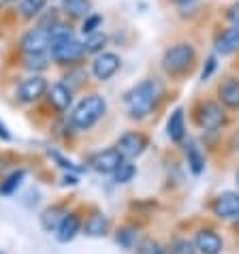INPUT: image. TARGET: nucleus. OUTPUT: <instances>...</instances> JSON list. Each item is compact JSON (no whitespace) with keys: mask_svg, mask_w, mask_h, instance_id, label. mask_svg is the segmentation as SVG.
<instances>
[{"mask_svg":"<svg viewBox=\"0 0 239 254\" xmlns=\"http://www.w3.org/2000/svg\"><path fill=\"white\" fill-rule=\"evenodd\" d=\"M163 94V88L156 79H145L137 83L132 90H128L124 96V105L130 118L141 120L147 114H152V109L158 105V98Z\"/></svg>","mask_w":239,"mask_h":254,"instance_id":"f257e3e1","label":"nucleus"},{"mask_svg":"<svg viewBox=\"0 0 239 254\" xmlns=\"http://www.w3.org/2000/svg\"><path fill=\"white\" fill-rule=\"evenodd\" d=\"M105 111H107V103H105V98L98 96V94H90L73 109L71 124L75 126L77 130H88L105 116Z\"/></svg>","mask_w":239,"mask_h":254,"instance_id":"f03ea898","label":"nucleus"},{"mask_svg":"<svg viewBox=\"0 0 239 254\" xmlns=\"http://www.w3.org/2000/svg\"><path fill=\"white\" fill-rule=\"evenodd\" d=\"M196 52L190 43H175L163 56V68L171 75H181L186 70H190Z\"/></svg>","mask_w":239,"mask_h":254,"instance_id":"7ed1b4c3","label":"nucleus"},{"mask_svg":"<svg viewBox=\"0 0 239 254\" xmlns=\"http://www.w3.org/2000/svg\"><path fill=\"white\" fill-rule=\"evenodd\" d=\"M49 54H52V60L58 62V64H73L81 58L83 54V43H79L75 37L73 39H66V41H60V43H54L49 47Z\"/></svg>","mask_w":239,"mask_h":254,"instance_id":"20e7f679","label":"nucleus"},{"mask_svg":"<svg viewBox=\"0 0 239 254\" xmlns=\"http://www.w3.org/2000/svg\"><path fill=\"white\" fill-rule=\"evenodd\" d=\"M196 120H199V126H201L203 130L214 132V130H218V128H220V126L224 124L227 116H224V109H222L218 103L207 101V103H203L201 107H199Z\"/></svg>","mask_w":239,"mask_h":254,"instance_id":"39448f33","label":"nucleus"},{"mask_svg":"<svg viewBox=\"0 0 239 254\" xmlns=\"http://www.w3.org/2000/svg\"><path fill=\"white\" fill-rule=\"evenodd\" d=\"M19 47H22L24 54H43L49 47V28L45 26L30 28L19 41Z\"/></svg>","mask_w":239,"mask_h":254,"instance_id":"423d86ee","label":"nucleus"},{"mask_svg":"<svg viewBox=\"0 0 239 254\" xmlns=\"http://www.w3.org/2000/svg\"><path fill=\"white\" fill-rule=\"evenodd\" d=\"M120 64H122V60H120L118 54L101 52L92 62V75L96 77L98 81H107L118 73Z\"/></svg>","mask_w":239,"mask_h":254,"instance_id":"0eeeda50","label":"nucleus"},{"mask_svg":"<svg viewBox=\"0 0 239 254\" xmlns=\"http://www.w3.org/2000/svg\"><path fill=\"white\" fill-rule=\"evenodd\" d=\"M122 162H124V156L118 152V147H114V150H101V152L92 154L88 165L98 173H114Z\"/></svg>","mask_w":239,"mask_h":254,"instance_id":"6e6552de","label":"nucleus"},{"mask_svg":"<svg viewBox=\"0 0 239 254\" xmlns=\"http://www.w3.org/2000/svg\"><path fill=\"white\" fill-rule=\"evenodd\" d=\"M214 214L218 218H224V220H233L239 218V192L233 190H227V192H220L214 199Z\"/></svg>","mask_w":239,"mask_h":254,"instance_id":"1a4fd4ad","label":"nucleus"},{"mask_svg":"<svg viewBox=\"0 0 239 254\" xmlns=\"http://www.w3.org/2000/svg\"><path fill=\"white\" fill-rule=\"evenodd\" d=\"M118 152L124 156V160H130V158H137L141 156L147 147V139L139 132H124L118 141Z\"/></svg>","mask_w":239,"mask_h":254,"instance_id":"9d476101","label":"nucleus"},{"mask_svg":"<svg viewBox=\"0 0 239 254\" xmlns=\"http://www.w3.org/2000/svg\"><path fill=\"white\" fill-rule=\"evenodd\" d=\"M45 92H47V81H45V77H41V75H30L28 79L19 83V88H17V96H19V101H24V103L39 101Z\"/></svg>","mask_w":239,"mask_h":254,"instance_id":"9b49d317","label":"nucleus"},{"mask_svg":"<svg viewBox=\"0 0 239 254\" xmlns=\"http://www.w3.org/2000/svg\"><path fill=\"white\" fill-rule=\"evenodd\" d=\"M194 248L199 254H220L222 252V237L212 229H203L194 235Z\"/></svg>","mask_w":239,"mask_h":254,"instance_id":"f8f14e48","label":"nucleus"},{"mask_svg":"<svg viewBox=\"0 0 239 254\" xmlns=\"http://www.w3.org/2000/svg\"><path fill=\"white\" fill-rule=\"evenodd\" d=\"M216 52L220 56H231L239 52V26L235 28H227L216 37Z\"/></svg>","mask_w":239,"mask_h":254,"instance_id":"ddd939ff","label":"nucleus"},{"mask_svg":"<svg viewBox=\"0 0 239 254\" xmlns=\"http://www.w3.org/2000/svg\"><path fill=\"white\" fill-rule=\"evenodd\" d=\"M167 135L173 143H179L186 137V118H184V109L178 107L173 109V114L167 120Z\"/></svg>","mask_w":239,"mask_h":254,"instance_id":"4468645a","label":"nucleus"},{"mask_svg":"<svg viewBox=\"0 0 239 254\" xmlns=\"http://www.w3.org/2000/svg\"><path fill=\"white\" fill-rule=\"evenodd\" d=\"M49 103H52L58 111H66L73 103L71 88L64 86V83H54V86L49 88Z\"/></svg>","mask_w":239,"mask_h":254,"instance_id":"2eb2a0df","label":"nucleus"},{"mask_svg":"<svg viewBox=\"0 0 239 254\" xmlns=\"http://www.w3.org/2000/svg\"><path fill=\"white\" fill-rule=\"evenodd\" d=\"M79 229H81L79 218H77L75 214H66L64 220H62V224L58 227V231H56V237H58L60 244H68V242H73V239L77 237Z\"/></svg>","mask_w":239,"mask_h":254,"instance_id":"dca6fc26","label":"nucleus"},{"mask_svg":"<svg viewBox=\"0 0 239 254\" xmlns=\"http://www.w3.org/2000/svg\"><path fill=\"white\" fill-rule=\"evenodd\" d=\"M64 216H66V209L62 205L47 207L43 214H41V227H43L47 233H56L58 227L62 224V220H64Z\"/></svg>","mask_w":239,"mask_h":254,"instance_id":"f3484780","label":"nucleus"},{"mask_svg":"<svg viewBox=\"0 0 239 254\" xmlns=\"http://www.w3.org/2000/svg\"><path fill=\"white\" fill-rule=\"evenodd\" d=\"M220 101L224 107L229 109H239V81L237 79H227L218 90Z\"/></svg>","mask_w":239,"mask_h":254,"instance_id":"a211bd4d","label":"nucleus"},{"mask_svg":"<svg viewBox=\"0 0 239 254\" xmlns=\"http://www.w3.org/2000/svg\"><path fill=\"white\" fill-rule=\"evenodd\" d=\"M109 231V220L103 214H92L83 224V233L90 237H105Z\"/></svg>","mask_w":239,"mask_h":254,"instance_id":"6ab92c4d","label":"nucleus"},{"mask_svg":"<svg viewBox=\"0 0 239 254\" xmlns=\"http://www.w3.org/2000/svg\"><path fill=\"white\" fill-rule=\"evenodd\" d=\"M62 11H64V15L86 19L92 13V2L90 0H62Z\"/></svg>","mask_w":239,"mask_h":254,"instance_id":"aec40b11","label":"nucleus"},{"mask_svg":"<svg viewBox=\"0 0 239 254\" xmlns=\"http://www.w3.org/2000/svg\"><path fill=\"white\" fill-rule=\"evenodd\" d=\"M45 6H47V0H22L19 2V15L24 19H34L43 15Z\"/></svg>","mask_w":239,"mask_h":254,"instance_id":"412c9836","label":"nucleus"},{"mask_svg":"<svg viewBox=\"0 0 239 254\" xmlns=\"http://www.w3.org/2000/svg\"><path fill=\"white\" fill-rule=\"evenodd\" d=\"M186 156H188V167H190V171L194 175H201L203 169H205V158H203V154L199 152V147L194 143H190L186 150Z\"/></svg>","mask_w":239,"mask_h":254,"instance_id":"4be33fe9","label":"nucleus"},{"mask_svg":"<svg viewBox=\"0 0 239 254\" xmlns=\"http://www.w3.org/2000/svg\"><path fill=\"white\" fill-rule=\"evenodd\" d=\"M24 178H26V171H24V169H19V171H13V173L9 175V178H6V180L2 182V184H0V194H4V196L13 194L19 186H22Z\"/></svg>","mask_w":239,"mask_h":254,"instance_id":"5701e85b","label":"nucleus"},{"mask_svg":"<svg viewBox=\"0 0 239 254\" xmlns=\"http://www.w3.org/2000/svg\"><path fill=\"white\" fill-rule=\"evenodd\" d=\"M105 45H107V37H105L103 32H92V34H88L86 43H83V52L86 54H101Z\"/></svg>","mask_w":239,"mask_h":254,"instance_id":"b1692460","label":"nucleus"},{"mask_svg":"<svg viewBox=\"0 0 239 254\" xmlns=\"http://www.w3.org/2000/svg\"><path fill=\"white\" fill-rule=\"evenodd\" d=\"M135 173H137L135 165L124 160L114 171V180H116V184H128V182H132V178H135Z\"/></svg>","mask_w":239,"mask_h":254,"instance_id":"393cba45","label":"nucleus"},{"mask_svg":"<svg viewBox=\"0 0 239 254\" xmlns=\"http://www.w3.org/2000/svg\"><path fill=\"white\" fill-rule=\"evenodd\" d=\"M116 242L122 246V248H132L137 242V229L135 227H122L116 233Z\"/></svg>","mask_w":239,"mask_h":254,"instance_id":"a878e982","label":"nucleus"},{"mask_svg":"<svg viewBox=\"0 0 239 254\" xmlns=\"http://www.w3.org/2000/svg\"><path fill=\"white\" fill-rule=\"evenodd\" d=\"M24 66H26L28 70H45V68L49 66L45 52H43V54H26Z\"/></svg>","mask_w":239,"mask_h":254,"instance_id":"bb28decb","label":"nucleus"},{"mask_svg":"<svg viewBox=\"0 0 239 254\" xmlns=\"http://www.w3.org/2000/svg\"><path fill=\"white\" fill-rule=\"evenodd\" d=\"M137 254H167V250L158 242H154V239H143L137 246Z\"/></svg>","mask_w":239,"mask_h":254,"instance_id":"cd10ccee","label":"nucleus"},{"mask_svg":"<svg viewBox=\"0 0 239 254\" xmlns=\"http://www.w3.org/2000/svg\"><path fill=\"white\" fill-rule=\"evenodd\" d=\"M103 24V17L98 13H90V15L83 19V26H81V32L83 34H92V32H98V28Z\"/></svg>","mask_w":239,"mask_h":254,"instance_id":"c85d7f7f","label":"nucleus"},{"mask_svg":"<svg viewBox=\"0 0 239 254\" xmlns=\"http://www.w3.org/2000/svg\"><path fill=\"white\" fill-rule=\"evenodd\" d=\"M216 66H218V60H216V56H212V58H207V62H205V66H203V70H201V79L203 81H207L209 77L214 75V70H216Z\"/></svg>","mask_w":239,"mask_h":254,"instance_id":"c756f323","label":"nucleus"},{"mask_svg":"<svg viewBox=\"0 0 239 254\" xmlns=\"http://www.w3.org/2000/svg\"><path fill=\"white\" fill-rule=\"evenodd\" d=\"M52 156H54L56 160H58V162H60V167H62V169H68V171H79V169H77V167L73 165V162H71V160L62 158V156H60V154H52Z\"/></svg>","mask_w":239,"mask_h":254,"instance_id":"7c9ffc66","label":"nucleus"},{"mask_svg":"<svg viewBox=\"0 0 239 254\" xmlns=\"http://www.w3.org/2000/svg\"><path fill=\"white\" fill-rule=\"evenodd\" d=\"M227 17L231 19V22H233L235 26H239V2H235L233 6H231V9L227 11Z\"/></svg>","mask_w":239,"mask_h":254,"instance_id":"2f4dec72","label":"nucleus"},{"mask_svg":"<svg viewBox=\"0 0 239 254\" xmlns=\"http://www.w3.org/2000/svg\"><path fill=\"white\" fill-rule=\"evenodd\" d=\"M0 139H2V141H11V132L6 130V126L2 122H0Z\"/></svg>","mask_w":239,"mask_h":254,"instance_id":"473e14b6","label":"nucleus"},{"mask_svg":"<svg viewBox=\"0 0 239 254\" xmlns=\"http://www.w3.org/2000/svg\"><path fill=\"white\" fill-rule=\"evenodd\" d=\"M173 2H178V4H186V2H190V0H173Z\"/></svg>","mask_w":239,"mask_h":254,"instance_id":"72a5a7b5","label":"nucleus"},{"mask_svg":"<svg viewBox=\"0 0 239 254\" xmlns=\"http://www.w3.org/2000/svg\"><path fill=\"white\" fill-rule=\"evenodd\" d=\"M235 180H237V186H239V171H237V175H235Z\"/></svg>","mask_w":239,"mask_h":254,"instance_id":"f704fd0d","label":"nucleus"},{"mask_svg":"<svg viewBox=\"0 0 239 254\" xmlns=\"http://www.w3.org/2000/svg\"><path fill=\"white\" fill-rule=\"evenodd\" d=\"M4 2H9V0H0V4H4Z\"/></svg>","mask_w":239,"mask_h":254,"instance_id":"c9c22d12","label":"nucleus"}]
</instances>
